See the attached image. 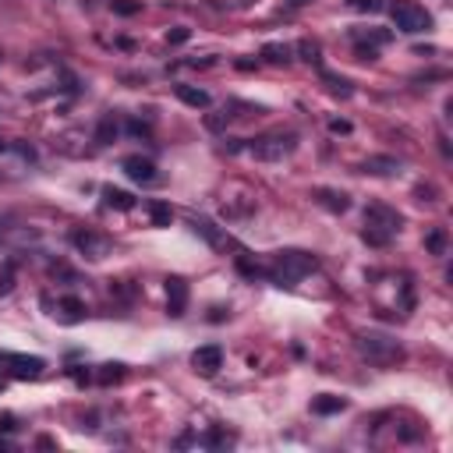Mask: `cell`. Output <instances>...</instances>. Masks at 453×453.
<instances>
[{
	"instance_id": "cell-37",
	"label": "cell",
	"mask_w": 453,
	"mask_h": 453,
	"mask_svg": "<svg viewBox=\"0 0 453 453\" xmlns=\"http://www.w3.org/2000/svg\"><path fill=\"white\" fill-rule=\"evenodd\" d=\"M8 379H11V376H8V369H4V358H0V389L8 386Z\"/></svg>"
},
{
	"instance_id": "cell-13",
	"label": "cell",
	"mask_w": 453,
	"mask_h": 453,
	"mask_svg": "<svg viewBox=\"0 0 453 453\" xmlns=\"http://www.w3.org/2000/svg\"><path fill=\"white\" fill-rule=\"evenodd\" d=\"M315 198L329 209V213H347V209H351V198L344 192H337V188H319Z\"/></svg>"
},
{
	"instance_id": "cell-10",
	"label": "cell",
	"mask_w": 453,
	"mask_h": 453,
	"mask_svg": "<svg viewBox=\"0 0 453 453\" xmlns=\"http://www.w3.org/2000/svg\"><path fill=\"white\" fill-rule=\"evenodd\" d=\"M192 365H195L202 376H216V372L223 369V351H220L216 344H205V347H198V351L192 354Z\"/></svg>"
},
{
	"instance_id": "cell-25",
	"label": "cell",
	"mask_w": 453,
	"mask_h": 453,
	"mask_svg": "<svg viewBox=\"0 0 453 453\" xmlns=\"http://www.w3.org/2000/svg\"><path fill=\"white\" fill-rule=\"evenodd\" d=\"M237 273L248 277V280H259V277H266V269H262L259 262H252L248 255H237Z\"/></svg>"
},
{
	"instance_id": "cell-30",
	"label": "cell",
	"mask_w": 453,
	"mask_h": 453,
	"mask_svg": "<svg viewBox=\"0 0 453 453\" xmlns=\"http://www.w3.org/2000/svg\"><path fill=\"white\" fill-rule=\"evenodd\" d=\"M120 379H124V365H103V372H100V382H103V386L120 382Z\"/></svg>"
},
{
	"instance_id": "cell-20",
	"label": "cell",
	"mask_w": 453,
	"mask_h": 453,
	"mask_svg": "<svg viewBox=\"0 0 453 453\" xmlns=\"http://www.w3.org/2000/svg\"><path fill=\"white\" fill-rule=\"evenodd\" d=\"M446 245H450V237H446L443 227H432V230L425 234V252H429V255H446Z\"/></svg>"
},
{
	"instance_id": "cell-32",
	"label": "cell",
	"mask_w": 453,
	"mask_h": 453,
	"mask_svg": "<svg viewBox=\"0 0 453 453\" xmlns=\"http://www.w3.org/2000/svg\"><path fill=\"white\" fill-rule=\"evenodd\" d=\"M128 131L135 138H149V135H153V124H149V120H128Z\"/></svg>"
},
{
	"instance_id": "cell-23",
	"label": "cell",
	"mask_w": 453,
	"mask_h": 453,
	"mask_svg": "<svg viewBox=\"0 0 453 453\" xmlns=\"http://www.w3.org/2000/svg\"><path fill=\"white\" fill-rule=\"evenodd\" d=\"M117 131H120V128H117L113 113H107V117L100 120V124H96V142H100V145H110V142L117 138Z\"/></svg>"
},
{
	"instance_id": "cell-22",
	"label": "cell",
	"mask_w": 453,
	"mask_h": 453,
	"mask_svg": "<svg viewBox=\"0 0 453 453\" xmlns=\"http://www.w3.org/2000/svg\"><path fill=\"white\" fill-rule=\"evenodd\" d=\"M234 443V432H227V429H209L205 436H202V446L205 450H223V446H230Z\"/></svg>"
},
{
	"instance_id": "cell-8",
	"label": "cell",
	"mask_w": 453,
	"mask_h": 453,
	"mask_svg": "<svg viewBox=\"0 0 453 453\" xmlns=\"http://www.w3.org/2000/svg\"><path fill=\"white\" fill-rule=\"evenodd\" d=\"M192 230L198 234V237H205L213 248H220V252H227V248H234V241H230V234L227 230H220L213 220H205V216H192Z\"/></svg>"
},
{
	"instance_id": "cell-18",
	"label": "cell",
	"mask_w": 453,
	"mask_h": 453,
	"mask_svg": "<svg viewBox=\"0 0 453 453\" xmlns=\"http://www.w3.org/2000/svg\"><path fill=\"white\" fill-rule=\"evenodd\" d=\"M18 284V259H4L0 262V297H8Z\"/></svg>"
},
{
	"instance_id": "cell-16",
	"label": "cell",
	"mask_w": 453,
	"mask_h": 453,
	"mask_svg": "<svg viewBox=\"0 0 453 453\" xmlns=\"http://www.w3.org/2000/svg\"><path fill=\"white\" fill-rule=\"evenodd\" d=\"M361 170H365V174H376V177H389V174L400 170V163H397L394 156H369L365 163H361Z\"/></svg>"
},
{
	"instance_id": "cell-29",
	"label": "cell",
	"mask_w": 453,
	"mask_h": 453,
	"mask_svg": "<svg viewBox=\"0 0 453 453\" xmlns=\"http://www.w3.org/2000/svg\"><path fill=\"white\" fill-rule=\"evenodd\" d=\"M347 8H351V11H369V15H376V11L386 8V0H347Z\"/></svg>"
},
{
	"instance_id": "cell-9",
	"label": "cell",
	"mask_w": 453,
	"mask_h": 453,
	"mask_svg": "<svg viewBox=\"0 0 453 453\" xmlns=\"http://www.w3.org/2000/svg\"><path fill=\"white\" fill-rule=\"evenodd\" d=\"M120 167H124V174L135 181V185H156V181H160L156 163H153V160H145V156H128Z\"/></svg>"
},
{
	"instance_id": "cell-15",
	"label": "cell",
	"mask_w": 453,
	"mask_h": 453,
	"mask_svg": "<svg viewBox=\"0 0 453 453\" xmlns=\"http://www.w3.org/2000/svg\"><path fill=\"white\" fill-rule=\"evenodd\" d=\"M103 202H107L110 209H120V213L135 209V195H131V192H124V188H113V185H107V188H103Z\"/></svg>"
},
{
	"instance_id": "cell-28",
	"label": "cell",
	"mask_w": 453,
	"mask_h": 453,
	"mask_svg": "<svg viewBox=\"0 0 453 453\" xmlns=\"http://www.w3.org/2000/svg\"><path fill=\"white\" fill-rule=\"evenodd\" d=\"M230 117H234L230 110H220V113H209V117H205V128H209V131H223V128L230 124Z\"/></svg>"
},
{
	"instance_id": "cell-2",
	"label": "cell",
	"mask_w": 453,
	"mask_h": 453,
	"mask_svg": "<svg viewBox=\"0 0 453 453\" xmlns=\"http://www.w3.org/2000/svg\"><path fill=\"white\" fill-rule=\"evenodd\" d=\"M315 266H319L315 255L297 252V248H287V252H277V255H273V262H269V269H266V277L273 280L277 287H294L297 280H305Z\"/></svg>"
},
{
	"instance_id": "cell-5",
	"label": "cell",
	"mask_w": 453,
	"mask_h": 453,
	"mask_svg": "<svg viewBox=\"0 0 453 453\" xmlns=\"http://www.w3.org/2000/svg\"><path fill=\"white\" fill-rule=\"evenodd\" d=\"M389 8V18H394V25L400 28V33L407 36H421V33H429L432 28V15L414 4V0H394V4H386Z\"/></svg>"
},
{
	"instance_id": "cell-24",
	"label": "cell",
	"mask_w": 453,
	"mask_h": 453,
	"mask_svg": "<svg viewBox=\"0 0 453 453\" xmlns=\"http://www.w3.org/2000/svg\"><path fill=\"white\" fill-rule=\"evenodd\" d=\"M149 216H153V223H156V227H170L174 209H170L167 202H153V205H149Z\"/></svg>"
},
{
	"instance_id": "cell-17",
	"label": "cell",
	"mask_w": 453,
	"mask_h": 453,
	"mask_svg": "<svg viewBox=\"0 0 453 453\" xmlns=\"http://www.w3.org/2000/svg\"><path fill=\"white\" fill-rule=\"evenodd\" d=\"M319 78L326 82V89L333 96H340V100H351L354 96V85L347 82V78H340V75H333V71H319Z\"/></svg>"
},
{
	"instance_id": "cell-38",
	"label": "cell",
	"mask_w": 453,
	"mask_h": 453,
	"mask_svg": "<svg viewBox=\"0 0 453 453\" xmlns=\"http://www.w3.org/2000/svg\"><path fill=\"white\" fill-rule=\"evenodd\" d=\"M284 4H287V11H297V8H305L308 0H284Z\"/></svg>"
},
{
	"instance_id": "cell-7",
	"label": "cell",
	"mask_w": 453,
	"mask_h": 453,
	"mask_svg": "<svg viewBox=\"0 0 453 453\" xmlns=\"http://www.w3.org/2000/svg\"><path fill=\"white\" fill-rule=\"evenodd\" d=\"M71 245H75L85 259H107L110 237H107V234H96V230H75V234H71Z\"/></svg>"
},
{
	"instance_id": "cell-4",
	"label": "cell",
	"mask_w": 453,
	"mask_h": 453,
	"mask_svg": "<svg viewBox=\"0 0 453 453\" xmlns=\"http://www.w3.org/2000/svg\"><path fill=\"white\" fill-rule=\"evenodd\" d=\"M358 351H361V358H369L372 365H379V369H389V365H397V361L404 358L400 344L394 337H386V333H361L358 337Z\"/></svg>"
},
{
	"instance_id": "cell-35",
	"label": "cell",
	"mask_w": 453,
	"mask_h": 453,
	"mask_svg": "<svg viewBox=\"0 0 453 453\" xmlns=\"http://www.w3.org/2000/svg\"><path fill=\"white\" fill-rule=\"evenodd\" d=\"M358 57L361 60H376L379 53H376V46H358Z\"/></svg>"
},
{
	"instance_id": "cell-11",
	"label": "cell",
	"mask_w": 453,
	"mask_h": 453,
	"mask_svg": "<svg viewBox=\"0 0 453 453\" xmlns=\"http://www.w3.org/2000/svg\"><path fill=\"white\" fill-rule=\"evenodd\" d=\"M185 308H188V284L181 280V277H170L167 280V312L174 319H181V315H185Z\"/></svg>"
},
{
	"instance_id": "cell-19",
	"label": "cell",
	"mask_w": 453,
	"mask_h": 453,
	"mask_svg": "<svg viewBox=\"0 0 453 453\" xmlns=\"http://www.w3.org/2000/svg\"><path fill=\"white\" fill-rule=\"evenodd\" d=\"M344 407H347V400H344V397H333V394H322V397L312 400V411H315V414H340Z\"/></svg>"
},
{
	"instance_id": "cell-12",
	"label": "cell",
	"mask_w": 453,
	"mask_h": 453,
	"mask_svg": "<svg viewBox=\"0 0 453 453\" xmlns=\"http://www.w3.org/2000/svg\"><path fill=\"white\" fill-rule=\"evenodd\" d=\"M174 93H177V100L185 103V107H195V110H209V107H213V96H209L205 89H198V85H174Z\"/></svg>"
},
{
	"instance_id": "cell-27",
	"label": "cell",
	"mask_w": 453,
	"mask_h": 453,
	"mask_svg": "<svg viewBox=\"0 0 453 453\" xmlns=\"http://www.w3.org/2000/svg\"><path fill=\"white\" fill-rule=\"evenodd\" d=\"M354 43L358 46H382V43H389V33H354Z\"/></svg>"
},
{
	"instance_id": "cell-1",
	"label": "cell",
	"mask_w": 453,
	"mask_h": 453,
	"mask_svg": "<svg viewBox=\"0 0 453 453\" xmlns=\"http://www.w3.org/2000/svg\"><path fill=\"white\" fill-rule=\"evenodd\" d=\"M404 227V216L397 213V209H389L382 202H372L365 209V230H361V241L372 248H386L389 241H394Z\"/></svg>"
},
{
	"instance_id": "cell-33",
	"label": "cell",
	"mask_w": 453,
	"mask_h": 453,
	"mask_svg": "<svg viewBox=\"0 0 453 453\" xmlns=\"http://www.w3.org/2000/svg\"><path fill=\"white\" fill-rule=\"evenodd\" d=\"M329 131H333V135H351V120L333 117V120H329Z\"/></svg>"
},
{
	"instance_id": "cell-6",
	"label": "cell",
	"mask_w": 453,
	"mask_h": 453,
	"mask_svg": "<svg viewBox=\"0 0 453 453\" xmlns=\"http://www.w3.org/2000/svg\"><path fill=\"white\" fill-rule=\"evenodd\" d=\"M0 358H4V369L11 379H39L46 369V361L36 354H0Z\"/></svg>"
},
{
	"instance_id": "cell-21",
	"label": "cell",
	"mask_w": 453,
	"mask_h": 453,
	"mask_svg": "<svg viewBox=\"0 0 453 453\" xmlns=\"http://www.w3.org/2000/svg\"><path fill=\"white\" fill-rule=\"evenodd\" d=\"M290 46H284V43H266L262 46V57L269 60V64H290Z\"/></svg>"
},
{
	"instance_id": "cell-36",
	"label": "cell",
	"mask_w": 453,
	"mask_h": 453,
	"mask_svg": "<svg viewBox=\"0 0 453 453\" xmlns=\"http://www.w3.org/2000/svg\"><path fill=\"white\" fill-rule=\"evenodd\" d=\"M8 230H11V216H0V241L8 237Z\"/></svg>"
},
{
	"instance_id": "cell-26",
	"label": "cell",
	"mask_w": 453,
	"mask_h": 453,
	"mask_svg": "<svg viewBox=\"0 0 453 453\" xmlns=\"http://www.w3.org/2000/svg\"><path fill=\"white\" fill-rule=\"evenodd\" d=\"M297 53H301V60H308V64H319V60H322V57H319L322 50H319L315 39H301V43H297Z\"/></svg>"
},
{
	"instance_id": "cell-3",
	"label": "cell",
	"mask_w": 453,
	"mask_h": 453,
	"mask_svg": "<svg viewBox=\"0 0 453 453\" xmlns=\"http://www.w3.org/2000/svg\"><path fill=\"white\" fill-rule=\"evenodd\" d=\"M297 149V135L294 131H269V135H259L252 145H248V153L262 163H280L287 160L290 153Z\"/></svg>"
},
{
	"instance_id": "cell-14",
	"label": "cell",
	"mask_w": 453,
	"mask_h": 453,
	"mask_svg": "<svg viewBox=\"0 0 453 453\" xmlns=\"http://www.w3.org/2000/svg\"><path fill=\"white\" fill-rule=\"evenodd\" d=\"M57 312H60V319H64V322H78V319H85V301L75 297V294H68V297L57 301Z\"/></svg>"
},
{
	"instance_id": "cell-34",
	"label": "cell",
	"mask_w": 453,
	"mask_h": 453,
	"mask_svg": "<svg viewBox=\"0 0 453 453\" xmlns=\"http://www.w3.org/2000/svg\"><path fill=\"white\" fill-rule=\"evenodd\" d=\"M188 28H174V33H167V43H174V46H181V43H188Z\"/></svg>"
},
{
	"instance_id": "cell-31",
	"label": "cell",
	"mask_w": 453,
	"mask_h": 453,
	"mask_svg": "<svg viewBox=\"0 0 453 453\" xmlns=\"http://www.w3.org/2000/svg\"><path fill=\"white\" fill-rule=\"evenodd\" d=\"M142 11V4H138V0H113V15H138Z\"/></svg>"
}]
</instances>
